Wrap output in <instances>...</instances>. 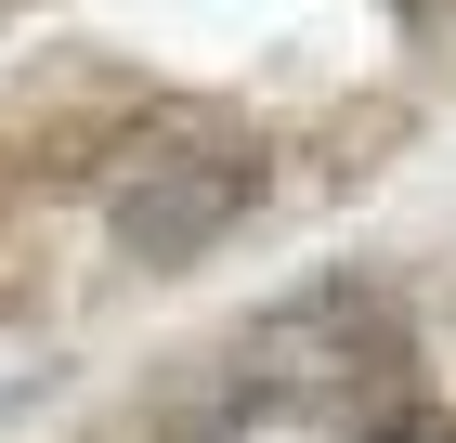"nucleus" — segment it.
<instances>
[{
    "label": "nucleus",
    "instance_id": "obj_1",
    "mask_svg": "<svg viewBox=\"0 0 456 443\" xmlns=\"http://www.w3.org/2000/svg\"><path fill=\"white\" fill-rule=\"evenodd\" d=\"M261 196V157L248 144H183V157H143V183L118 196V248L143 261H196V248Z\"/></svg>",
    "mask_w": 456,
    "mask_h": 443
}]
</instances>
